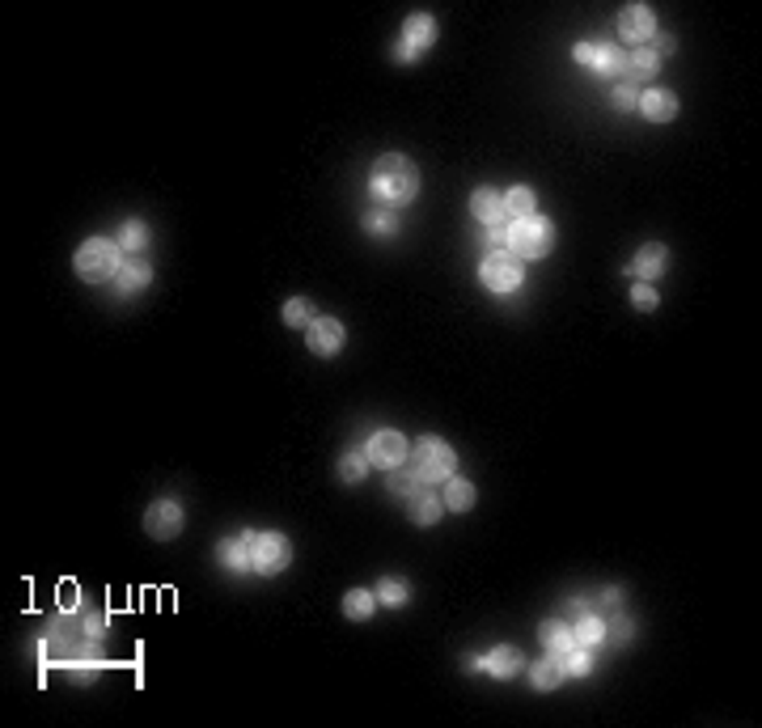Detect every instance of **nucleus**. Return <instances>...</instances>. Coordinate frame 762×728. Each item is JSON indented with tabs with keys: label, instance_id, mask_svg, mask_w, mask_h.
I'll return each instance as SVG.
<instances>
[{
	"label": "nucleus",
	"instance_id": "f257e3e1",
	"mask_svg": "<svg viewBox=\"0 0 762 728\" xmlns=\"http://www.w3.org/2000/svg\"><path fill=\"white\" fill-rule=\"evenodd\" d=\"M369 191H373V199L390 204V208H402V204H411L416 191H419V169L411 166L407 157L390 153V157H381V161L373 166Z\"/></svg>",
	"mask_w": 762,
	"mask_h": 728
},
{
	"label": "nucleus",
	"instance_id": "f03ea898",
	"mask_svg": "<svg viewBox=\"0 0 762 728\" xmlns=\"http://www.w3.org/2000/svg\"><path fill=\"white\" fill-rule=\"evenodd\" d=\"M124 246L119 241H111V238H89L77 250V276L81 280H89V284H102V280H115L119 276V267H124Z\"/></svg>",
	"mask_w": 762,
	"mask_h": 728
},
{
	"label": "nucleus",
	"instance_id": "7ed1b4c3",
	"mask_svg": "<svg viewBox=\"0 0 762 728\" xmlns=\"http://www.w3.org/2000/svg\"><path fill=\"white\" fill-rule=\"evenodd\" d=\"M551 246L555 229L551 221H542L538 212L509 224V254H517V259H542V254H551Z\"/></svg>",
	"mask_w": 762,
	"mask_h": 728
},
{
	"label": "nucleus",
	"instance_id": "20e7f679",
	"mask_svg": "<svg viewBox=\"0 0 762 728\" xmlns=\"http://www.w3.org/2000/svg\"><path fill=\"white\" fill-rule=\"evenodd\" d=\"M424 483H449L457 470V453L441 436H419L416 441V466H411Z\"/></svg>",
	"mask_w": 762,
	"mask_h": 728
},
{
	"label": "nucleus",
	"instance_id": "39448f33",
	"mask_svg": "<svg viewBox=\"0 0 762 728\" xmlns=\"http://www.w3.org/2000/svg\"><path fill=\"white\" fill-rule=\"evenodd\" d=\"M479 280H483V288H491V293H517L521 288V280H526V271H521V263H517V254L509 250H491L483 259V267H479Z\"/></svg>",
	"mask_w": 762,
	"mask_h": 728
},
{
	"label": "nucleus",
	"instance_id": "423d86ee",
	"mask_svg": "<svg viewBox=\"0 0 762 728\" xmlns=\"http://www.w3.org/2000/svg\"><path fill=\"white\" fill-rule=\"evenodd\" d=\"M292 563V546L284 533L267 530V533H254V572L263 576H276Z\"/></svg>",
	"mask_w": 762,
	"mask_h": 728
},
{
	"label": "nucleus",
	"instance_id": "0eeeda50",
	"mask_svg": "<svg viewBox=\"0 0 762 728\" xmlns=\"http://www.w3.org/2000/svg\"><path fill=\"white\" fill-rule=\"evenodd\" d=\"M407 441H402V432H394V428H381V432L369 436V445H364V458H369V466H381V470H399L402 462H407Z\"/></svg>",
	"mask_w": 762,
	"mask_h": 728
},
{
	"label": "nucleus",
	"instance_id": "6e6552de",
	"mask_svg": "<svg viewBox=\"0 0 762 728\" xmlns=\"http://www.w3.org/2000/svg\"><path fill=\"white\" fill-rule=\"evenodd\" d=\"M344 339H347V331L339 318H314V323L305 326V343H309L314 356H339Z\"/></svg>",
	"mask_w": 762,
	"mask_h": 728
},
{
	"label": "nucleus",
	"instance_id": "1a4fd4ad",
	"mask_svg": "<svg viewBox=\"0 0 762 728\" xmlns=\"http://www.w3.org/2000/svg\"><path fill=\"white\" fill-rule=\"evenodd\" d=\"M652 34H656V14H652V5H627L623 14H619V39L644 47Z\"/></svg>",
	"mask_w": 762,
	"mask_h": 728
},
{
	"label": "nucleus",
	"instance_id": "9d476101",
	"mask_svg": "<svg viewBox=\"0 0 762 728\" xmlns=\"http://www.w3.org/2000/svg\"><path fill=\"white\" fill-rule=\"evenodd\" d=\"M144 530H149L152 538H161V542H170L174 533H182V508H179V500H157V505L144 513Z\"/></svg>",
	"mask_w": 762,
	"mask_h": 728
},
{
	"label": "nucleus",
	"instance_id": "9b49d317",
	"mask_svg": "<svg viewBox=\"0 0 762 728\" xmlns=\"http://www.w3.org/2000/svg\"><path fill=\"white\" fill-rule=\"evenodd\" d=\"M669 267V250L661 246V241H648V246H639L636 250V259L627 263V271L636 276V280H644V284H652L661 271Z\"/></svg>",
	"mask_w": 762,
	"mask_h": 728
},
{
	"label": "nucleus",
	"instance_id": "f8f14e48",
	"mask_svg": "<svg viewBox=\"0 0 762 728\" xmlns=\"http://www.w3.org/2000/svg\"><path fill=\"white\" fill-rule=\"evenodd\" d=\"M636 111L644 114L648 123H669V119L678 114V98H674L669 89H639Z\"/></svg>",
	"mask_w": 762,
	"mask_h": 728
},
{
	"label": "nucleus",
	"instance_id": "ddd939ff",
	"mask_svg": "<svg viewBox=\"0 0 762 728\" xmlns=\"http://www.w3.org/2000/svg\"><path fill=\"white\" fill-rule=\"evenodd\" d=\"M483 669L491 673V678H500V682H509V678H517V673L526 669V657H521V648H513V644H496L483 657Z\"/></svg>",
	"mask_w": 762,
	"mask_h": 728
},
{
	"label": "nucleus",
	"instance_id": "4468645a",
	"mask_svg": "<svg viewBox=\"0 0 762 728\" xmlns=\"http://www.w3.org/2000/svg\"><path fill=\"white\" fill-rule=\"evenodd\" d=\"M589 68H593L597 77H606V81L623 77V72H627L623 47H619V42H593V59H589Z\"/></svg>",
	"mask_w": 762,
	"mask_h": 728
},
{
	"label": "nucleus",
	"instance_id": "2eb2a0df",
	"mask_svg": "<svg viewBox=\"0 0 762 728\" xmlns=\"http://www.w3.org/2000/svg\"><path fill=\"white\" fill-rule=\"evenodd\" d=\"M221 563L229 568V572H246V568H254V533L225 538V542H221Z\"/></svg>",
	"mask_w": 762,
	"mask_h": 728
},
{
	"label": "nucleus",
	"instance_id": "dca6fc26",
	"mask_svg": "<svg viewBox=\"0 0 762 728\" xmlns=\"http://www.w3.org/2000/svg\"><path fill=\"white\" fill-rule=\"evenodd\" d=\"M564 678H568V669H564V657H559V652H546L542 660L529 665V682H534V690H555Z\"/></svg>",
	"mask_w": 762,
	"mask_h": 728
},
{
	"label": "nucleus",
	"instance_id": "f3484780",
	"mask_svg": "<svg viewBox=\"0 0 762 728\" xmlns=\"http://www.w3.org/2000/svg\"><path fill=\"white\" fill-rule=\"evenodd\" d=\"M471 212H474V221L500 224V221H504V196L491 191V187H483V191H474V196H471Z\"/></svg>",
	"mask_w": 762,
	"mask_h": 728
},
{
	"label": "nucleus",
	"instance_id": "a211bd4d",
	"mask_svg": "<svg viewBox=\"0 0 762 728\" xmlns=\"http://www.w3.org/2000/svg\"><path fill=\"white\" fill-rule=\"evenodd\" d=\"M149 284H152V267H149V263H140V259L124 263V267H119V276H115V288H119L124 296L140 293V288H149Z\"/></svg>",
	"mask_w": 762,
	"mask_h": 728
},
{
	"label": "nucleus",
	"instance_id": "6ab92c4d",
	"mask_svg": "<svg viewBox=\"0 0 762 728\" xmlns=\"http://www.w3.org/2000/svg\"><path fill=\"white\" fill-rule=\"evenodd\" d=\"M402 42H411L416 51L432 47V42H436V22H432V14H411V17H407V26H402Z\"/></svg>",
	"mask_w": 762,
	"mask_h": 728
},
{
	"label": "nucleus",
	"instance_id": "aec40b11",
	"mask_svg": "<svg viewBox=\"0 0 762 728\" xmlns=\"http://www.w3.org/2000/svg\"><path fill=\"white\" fill-rule=\"evenodd\" d=\"M441 513H445V500L432 496V491H419V496H411V505H407V517L416 521V525H436Z\"/></svg>",
	"mask_w": 762,
	"mask_h": 728
},
{
	"label": "nucleus",
	"instance_id": "412c9836",
	"mask_svg": "<svg viewBox=\"0 0 762 728\" xmlns=\"http://www.w3.org/2000/svg\"><path fill=\"white\" fill-rule=\"evenodd\" d=\"M538 640L546 644V652H559V657H568L572 648H576V635H572L568 623H551V618L538 627Z\"/></svg>",
	"mask_w": 762,
	"mask_h": 728
},
{
	"label": "nucleus",
	"instance_id": "4be33fe9",
	"mask_svg": "<svg viewBox=\"0 0 762 728\" xmlns=\"http://www.w3.org/2000/svg\"><path fill=\"white\" fill-rule=\"evenodd\" d=\"M445 508H454V513H471L474 508V483H466V478H449V483H445Z\"/></svg>",
	"mask_w": 762,
	"mask_h": 728
},
{
	"label": "nucleus",
	"instance_id": "5701e85b",
	"mask_svg": "<svg viewBox=\"0 0 762 728\" xmlns=\"http://www.w3.org/2000/svg\"><path fill=\"white\" fill-rule=\"evenodd\" d=\"M534 212H538V196H534L529 187H513V191H504V216L521 221V216H534Z\"/></svg>",
	"mask_w": 762,
	"mask_h": 728
},
{
	"label": "nucleus",
	"instance_id": "b1692460",
	"mask_svg": "<svg viewBox=\"0 0 762 728\" xmlns=\"http://www.w3.org/2000/svg\"><path fill=\"white\" fill-rule=\"evenodd\" d=\"M656 68H661V56L648 51V47H636V56H627L623 77H631V81H648V77H656Z\"/></svg>",
	"mask_w": 762,
	"mask_h": 728
},
{
	"label": "nucleus",
	"instance_id": "393cba45",
	"mask_svg": "<svg viewBox=\"0 0 762 728\" xmlns=\"http://www.w3.org/2000/svg\"><path fill=\"white\" fill-rule=\"evenodd\" d=\"M373 610H377V593H373V588H352V593L344 597V614L356 618V623L373 618Z\"/></svg>",
	"mask_w": 762,
	"mask_h": 728
},
{
	"label": "nucleus",
	"instance_id": "a878e982",
	"mask_svg": "<svg viewBox=\"0 0 762 728\" xmlns=\"http://www.w3.org/2000/svg\"><path fill=\"white\" fill-rule=\"evenodd\" d=\"M572 635H576V644H581V648H597L601 640H606V623H601L597 614H589V610H584L581 623L572 627Z\"/></svg>",
	"mask_w": 762,
	"mask_h": 728
},
{
	"label": "nucleus",
	"instance_id": "bb28decb",
	"mask_svg": "<svg viewBox=\"0 0 762 728\" xmlns=\"http://www.w3.org/2000/svg\"><path fill=\"white\" fill-rule=\"evenodd\" d=\"M377 602L390 605V610H399V605H407V597H411V588H407V580H399V576H386L381 585L373 588Z\"/></svg>",
	"mask_w": 762,
	"mask_h": 728
},
{
	"label": "nucleus",
	"instance_id": "cd10ccee",
	"mask_svg": "<svg viewBox=\"0 0 762 728\" xmlns=\"http://www.w3.org/2000/svg\"><path fill=\"white\" fill-rule=\"evenodd\" d=\"M386 487L394 491V496H402V500H411V496H419L424 491V478L416 475V470H390V478H386Z\"/></svg>",
	"mask_w": 762,
	"mask_h": 728
},
{
	"label": "nucleus",
	"instance_id": "c85d7f7f",
	"mask_svg": "<svg viewBox=\"0 0 762 728\" xmlns=\"http://www.w3.org/2000/svg\"><path fill=\"white\" fill-rule=\"evenodd\" d=\"M119 246L132 254H140L144 246H149V229H144V221H124V229H119Z\"/></svg>",
	"mask_w": 762,
	"mask_h": 728
},
{
	"label": "nucleus",
	"instance_id": "c756f323",
	"mask_svg": "<svg viewBox=\"0 0 762 728\" xmlns=\"http://www.w3.org/2000/svg\"><path fill=\"white\" fill-rule=\"evenodd\" d=\"M364 470H369V458H364V453H352V449H347L344 458H339V478H344V483H361Z\"/></svg>",
	"mask_w": 762,
	"mask_h": 728
},
{
	"label": "nucleus",
	"instance_id": "7c9ffc66",
	"mask_svg": "<svg viewBox=\"0 0 762 728\" xmlns=\"http://www.w3.org/2000/svg\"><path fill=\"white\" fill-rule=\"evenodd\" d=\"M564 669H568V678H584V673L593 669V657H589V648H572L568 657H564Z\"/></svg>",
	"mask_w": 762,
	"mask_h": 728
},
{
	"label": "nucleus",
	"instance_id": "2f4dec72",
	"mask_svg": "<svg viewBox=\"0 0 762 728\" xmlns=\"http://www.w3.org/2000/svg\"><path fill=\"white\" fill-rule=\"evenodd\" d=\"M284 323H289V326H309V323H314V314H309V301H305V296H292L289 305H284Z\"/></svg>",
	"mask_w": 762,
	"mask_h": 728
},
{
	"label": "nucleus",
	"instance_id": "473e14b6",
	"mask_svg": "<svg viewBox=\"0 0 762 728\" xmlns=\"http://www.w3.org/2000/svg\"><path fill=\"white\" fill-rule=\"evenodd\" d=\"M364 229H369L373 238H390V233L399 229V221H394L390 212H369V216H364Z\"/></svg>",
	"mask_w": 762,
	"mask_h": 728
},
{
	"label": "nucleus",
	"instance_id": "72a5a7b5",
	"mask_svg": "<svg viewBox=\"0 0 762 728\" xmlns=\"http://www.w3.org/2000/svg\"><path fill=\"white\" fill-rule=\"evenodd\" d=\"M656 301H661V296H656V288H652V284H644V280H636V288H631V305H636V309H656Z\"/></svg>",
	"mask_w": 762,
	"mask_h": 728
},
{
	"label": "nucleus",
	"instance_id": "f704fd0d",
	"mask_svg": "<svg viewBox=\"0 0 762 728\" xmlns=\"http://www.w3.org/2000/svg\"><path fill=\"white\" fill-rule=\"evenodd\" d=\"M636 102H639L636 85H619V89H614V106H619V111H636Z\"/></svg>",
	"mask_w": 762,
	"mask_h": 728
},
{
	"label": "nucleus",
	"instance_id": "c9c22d12",
	"mask_svg": "<svg viewBox=\"0 0 762 728\" xmlns=\"http://www.w3.org/2000/svg\"><path fill=\"white\" fill-rule=\"evenodd\" d=\"M394 59H399V64H416L419 51L411 47V42H402V39H399V42H394Z\"/></svg>",
	"mask_w": 762,
	"mask_h": 728
},
{
	"label": "nucleus",
	"instance_id": "e433bc0d",
	"mask_svg": "<svg viewBox=\"0 0 762 728\" xmlns=\"http://www.w3.org/2000/svg\"><path fill=\"white\" fill-rule=\"evenodd\" d=\"M606 635H614L619 644H627V640H631V618H619L614 627H606Z\"/></svg>",
	"mask_w": 762,
	"mask_h": 728
}]
</instances>
